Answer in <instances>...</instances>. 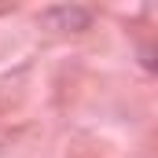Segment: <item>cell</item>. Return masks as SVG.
<instances>
[{"mask_svg":"<svg viewBox=\"0 0 158 158\" xmlns=\"http://www.w3.org/2000/svg\"><path fill=\"white\" fill-rule=\"evenodd\" d=\"M44 19L55 30H85L88 26V11H81V7H52Z\"/></svg>","mask_w":158,"mask_h":158,"instance_id":"1","label":"cell"},{"mask_svg":"<svg viewBox=\"0 0 158 158\" xmlns=\"http://www.w3.org/2000/svg\"><path fill=\"white\" fill-rule=\"evenodd\" d=\"M140 63H143L151 74H158V40H151V44L140 48Z\"/></svg>","mask_w":158,"mask_h":158,"instance_id":"2","label":"cell"}]
</instances>
